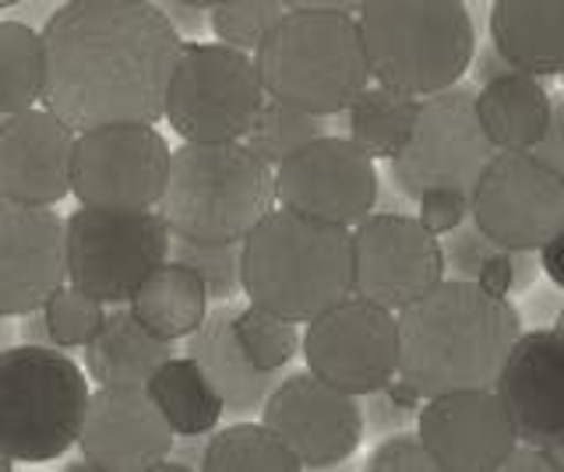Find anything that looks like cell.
<instances>
[{"instance_id": "44dd1931", "label": "cell", "mask_w": 564, "mask_h": 472, "mask_svg": "<svg viewBox=\"0 0 564 472\" xmlns=\"http://www.w3.org/2000/svg\"><path fill=\"white\" fill-rule=\"evenodd\" d=\"M494 388L519 441L564 448V336L557 328L519 336Z\"/></svg>"}, {"instance_id": "c3c4849f", "label": "cell", "mask_w": 564, "mask_h": 472, "mask_svg": "<svg viewBox=\"0 0 564 472\" xmlns=\"http://www.w3.org/2000/svg\"><path fill=\"white\" fill-rule=\"evenodd\" d=\"M554 328L564 336V304H561V310H557V321H554Z\"/></svg>"}, {"instance_id": "7dc6e473", "label": "cell", "mask_w": 564, "mask_h": 472, "mask_svg": "<svg viewBox=\"0 0 564 472\" xmlns=\"http://www.w3.org/2000/svg\"><path fill=\"white\" fill-rule=\"evenodd\" d=\"M181 4H191V8H216L219 0H181Z\"/></svg>"}, {"instance_id": "9c48e42d", "label": "cell", "mask_w": 564, "mask_h": 472, "mask_svg": "<svg viewBox=\"0 0 564 472\" xmlns=\"http://www.w3.org/2000/svg\"><path fill=\"white\" fill-rule=\"evenodd\" d=\"M498 145L484 131L473 85H452L420 99L413 138L392 163V180L405 198L420 201L431 190H463L473 198L476 180Z\"/></svg>"}, {"instance_id": "f6af8a7d", "label": "cell", "mask_w": 564, "mask_h": 472, "mask_svg": "<svg viewBox=\"0 0 564 472\" xmlns=\"http://www.w3.org/2000/svg\"><path fill=\"white\" fill-rule=\"evenodd\" d=\"M367 0H286V8H300V11H360Z\"/></svg>"}, {"instance_id": "836d02e7", "label": "cell", "mask_w": 564, "mask_h": 472, "mask_svg": "<svg viewBox=\"0 0 564 472\" xmlns=\"http://www.w3.org/2000/svg\"><path fill=\"white\" fill-rule=\"evenodd\" d=\"M208 22L219 43L258 50L261 40L282 22L286 14V0H219L216 8H208Z\"/></svg>"}, {"instance_id": "8d00e7d4", "label": "cell", "mask_w": 564, "mask_h": 472, "mask_svg": "<svg viewBox=\"0 0 564 472\" xmlns=\"http://www.w3.org/2000/svg\"><path fill=\"white\" fill-rule=\"evenodd\" d=\"M441 248H445V265L455 272V278H473L476 283V275H480V268L487 265V257L498 248H505V243L490 240L469 216L463 226H455L452 233H445V243H441Z\"/></svg>"}, {"instance_id": "277c9868", "label": "cell", "mask_w": 564, "mask_h": 472, "mask_svg": "<svg viewBox=\"0 0 564 472\" xmlns=\"http://www.w3.org/2000/svg\"><path fill=\"white\" fill-rule=\"evenodd\" d=\"M272 163L243 142H184L173 152L159 216L173 237L243 243L275 208Z\"/></svg>"}, {"instance_id": "60d3db41", "label": "cell", "mask_w": 564, "mask_h": 472, "mask_svg": "<svg viewBox=\"0 0 564 472\" xmlns=\"http://www.w3.org/2000/svg\"><path fill=\"white\" fill-rule=\"evenodd\" d=\"M543 163H551L561 177H564V96H554V117H551V128H546L543 142L533 149Z\"/></svg>"}, {"instance_id": "ac0fdd59", "label": "cell", "mask_w": 564, "mask_h": 472, "mask_svg": "<svg viewBox=\"0 0 564 472\" xmlns=\"http://www.w3.org/2000/svg\"><path fill=\"white\" fill-rule=\"evenodd\" d=\"M416 430L441 472H501L519 444L498 388L431 395L416 416Z\"/></svg>"}, {"instance_id": "d6a6232c", "label": "cell", "mask_w": 564, "mask_h": 472, "mask_svg": "<svg viewBox=\"0 0 564 472\" xmlns=\"http://www.w3.org/2000/svg\"><path fill=\"white\" fill-rule=\"evenodd\" d=\"M50 339L57 349H85L106 321V304L78 286H61L43 304Z\"/></svg>"}, {"instance_id": "7c38bea8", "label": "cell", "mask_w": 564, "mask_h": 472, "mask_svg": "<svg viewBox=\"0 0 564 472\" xmlns=\"http://www.w3.org/2000/svg\"><path fill=\"white\" fill-rule=\"evenodd\" d=\"M307 371L349 395H370L399 374V310L360 293L322 310L304 331Z\"/></svg>"}, {"instance_id": "2e32d148", "label": "cell", "mask_w": 564, "mask_h": 472, "mask_svg": "<svg viewBox=\"0 0 564 472\" xmlns=\"http://www.w3.org/2000/svg\"><path fill=\"white\" fill-rule=\"evenodd\" d=\"M261 419L293 448L304 469H332L360 448L364 409L357 395L335 388L314 371L279 381Z\"/></svg>"}, {"instance_id": "8fae6325", "label": "cell", "mask_w": 564, "mask_h": 472, "mask_svg": "<svg viewBox=\"0 0 564 472\" xmlns=\"http://www.w3.org/2000/svg\"><path fill=\"white\" fill-rule=\"evenodd\" d=\"M173 152L152 124H106L78 134L70 195L88 208L152 212L166 195Z\"/></svg>"}, {"instance_id": "8992f818", "label": "cell", "mask_w": 564, "mask_h": 472, "mask_svg": "<svg viewBox=\"0 0 564 472\" xmlns=\"http://www.w3.org/2000/svg\"><path fill=\"white\" fill-rule=\"evenodd\" d=\"M370 75L410 96H434L473 67L466 0H367L357 11Z\"/></svg>"}, {"instance_id": "9a60e30c", "label": "cell", "mask_w": 564, "mask_h": 472, "mask_svg": "<svg viewBox=\"0 0 564 472\" xmlns=\"http://www.w3.org/2000/svg\"><path fill=\"white\" fill-rule=\"evenodd\" d=\"M352 293L392 310L420 300L445 278V248L437 233L413 216L370 212L352 226Z\"/></svg>"}, {"instance_id": "f1b7e54d", "label": "cell", "mask_w": 564, "mask_h": 472, "mask_svg": "<svg viewBox=\"0 0 564 472\" xmlns=\"http://www.w3.org/2000/svg\"><path fill=\"white\" fill-rule=\"evenodd\" d=\"M205 472H296L304 469L293 448L264 424H229L208 437Z\"/></svg>"}, {"instance_id": "b9f144b4", "label": "cell", "mask_w": 564, "mask_h": 472, "mask_svg": "<svg viewBox=\"0 0 564 472\" xmlns=\"http://www.w3.org/2000/svg\"><path fill=\"white\" fill-rule=\"evenodd\" d=\"M508 72H516V64H511L498 46H484L480 54H473V75H476V81H490V78H501V75H508Z\"/></svg>"}, {"instance_id": "ffe728a7", "label": "cell", "mask_w": 564, "mask_h": 472, "mask_svg": "<svg viewBox=\"0 0 564 472\" xmlns=\"http://www.w3.org/2000/svg\"><path fill=\"white\" fill-rule=\"evenodd\" d=\"M78 131L50 107L0 124V198L53 208L70 195Z\"/></svg>"}, {"instance_id": "6da1fadb", "label": "cell", "mask_w": 564, "mask_h": 472, "mask_svg": "<svg viewBox=\"0 0 564 472\" xmlns=\"http://www.w3.org/2000/svg\"><path fill=\"white\" fill-rule=\"evenodd\" d=\"M43 107L78 134L159 124L184 36L152 0H67L43 25Z\"/></svg>"}, {"instance_id": "7402d4cb", "label": "cell", "mask_w": 564, "mask_h": 472, "mask_svg": "<svg viewBox=\"0 0 564 472\" xmlns=\"http://www.w3.org/2000/svg\"><path fill=\"white\" fill-rule=\"evenodd\" d=\"M237 310L240 307H229V304L208 310L202 328L194 331V336H187V356L202 363V371L208 374V381L216 384V392L226 402V413L247 416L269 402L272 388L279 384V371H261V366L247 360L243 345L237 339V328H234Z\"/></svg>"}, {"instance_id": "d6986e66", "label": "cell", "mask_w": 564, "mask_h": 472, "mask_svg": "<svg viewBox=\"0 0 564 472\" xmlns=\"http://www.w3.org/2000/svg\"><path fill=\"white\" fill-rule=\"evenodd\" d=\"M67 286V222L46 205L0 198V314L22 318Z\"/></svg>"}, {"instance_id": "ab89813d", "label": "cell", "mask_w": 564, "mask_h": 472, "mask_svg": "<svg viewBox=\"0 0 564 472\" xmlns=\"http://www.w3.org/2000/svg\"><path fill=\"white\" fill-rule=\"evenodd\" d=\"M501 472H564V448L519 441L516 451L505 459Z\"/></svg>"}, {"instance_id": "30bf717a", "label": "cell", "mask_w": 564, "mask_h": 472, "mask_svg": "<svg viewBox=\"0 0 564 472\" xmlns=\"http://www.w3.org/2000/svg\"><path fill=\"white\" fill-rule=\"evenodd\" d=\"M67 283L102 304H128L134 289L170 257L173 230L155 212L88 208L67 219Z\"/></svg>"}, {"instance_id": "f907efd6", "label": "cell", "mask_w": 564, "mask_h": 472, "mask_svg": "<svg viewBox=\"0 0 564 472\" xmlns=\"http://www.w3.org/2000/svg\"><path fill=\"white\" fill-rule=\"evenodd\" d=\"M0 339H4V314H0Z\"/></svg>"}, {"instance_id": "3957f363", "label": "cell", "mask_w": 564, "mask_h": 472, "mask_svg": "<svg viewBox=\"0 0 564 472\" xmlns=\"http://www.w3.org/2000/svg\"><path fill=\"white\" fill-rule=\"evenodd\" d=\"M240 283L251 304H261L290 321H314L352 293V230L339 222L272 208L243 237Z\"/></svg>"}, {"instance_id": "681fc988", "label": "cell", "mask_w": 564, "mask_h": 472, "mask_svg": "<svg viewBox=\"0 0 564 472\" xmlns=\"http://www.w3.org/2000/svg\"><path fill=\"white\" fill-rule=\"evenodd\" d=\"M14 4H22V0H0V8H14Z\"/></svg>"}, {"instance_id": "1f68e13d", "label": "cell", "mask_w": 564, "mask_h": 472, "mask_svg": "<svg viewBox=\"0 0 564 472\" xmlns=\"http://www.w3.org/2000/svg\"><path fill=\"white\" fill-rule=\"evenodd\" d=\"M234 328H237V339L243 345L247 360H251L254 366H261V371L282 374V366H290L300 342H304L296 331V321L282 318V314L261 307V304L240 307Z\"/></svg>"}, {"instance_id": "f35d334b", "label": "cell", "mask_w": 564, "mask_h": 472, "mask_svg": "<svg viewBox=\"0 0 564 472\" xmlns=\"http://www.w3.org/2000/svg\"><path fill=\"white\" fill-rule=\"evenodd\" d=\"M416 205H420L416 219L437 237L452 233L455 226H463L473 216V198L463 195V190H431V195H423Z\"/></svg>"}, {"instance_id": "4316f807", "label": "cell", "mask_w": 564, "mask_h": 472, "mask_svg": "<svg viewBox=\"0 0 564 472\" xmlns=\"http://www.w3.org/2000/svg\"><path fill=\"white\" fill-rule=\"evenodd\" d=\"M145 392L176 437H205L219 427L226 402L194 356H170L149 377Z\"/></svg>"}, {"instance_id": "83f0119b", "label": "cell", "mask_w": 564, "mask_h": 472, "mask_svg": "<svg viewBox=\"0 0 564 472\" xmlns=\"http://www.w3.org/2000/svg\"><path fill=\"white\" fill-rule=\"evenodd\" d=\"M420 117V96H410L392 85H367L346 107V128L370 160H395L413 138Z\"/></svg>"}, {"instance_id": "bcb514c9", "label": "cell", "mask_w": 564, "mask_h": 472, "mask_svg": "<svg viewBox=\"0 0 564 472\" xmlns=\"http://www.w3.org/2000/svg\"><path fill=\"white\" fill-rule=\"evenodd\" d=\"M11 469H14V459H11L4 448H0V472H11Z\"/></svg>"}, {"instance_id": "4dcf8cb0", "label": "cell", "mask_w": 564, "mask_h": 472, "mask_svg": "<svg viewBox=\"0 0 564 472\" xmlns=\"http://www.w3.org/2000/svg\"><path fill=\"white\" fill-rule=\"evenodd\" d=\"M325 134V124L317 113H307L300 107H290L282 99H264L261 113L254 117L251 131L243 134V142L251 145L264 163H286L293 152H300L307 142Z\"/></svg>"}, {"instance_id": "816d5d0a", "label": "cell", "mask_w": 564, "mask_h": 472, "mask_svg": "<svg viewBox=\"0 0 564 472\" xmlns=\"http://www.w3.org/2000/svg\"><path fill=\"white\" fill-rule=\"evenodd\" d=\"M561 81H564V75H561Z\"/></svg>"}, {"instance_id": "74e56055", "label": "cell", "mask_w": 564, "mask_h": 472, "mask_svg": "<svg viewBox=\"0 0 564 472\" xmlns=\"http://www.w3.org/2000/svg\"><path fill=\"white\" fill-rule=\"evenodd\" d=\"M367 472H437V459L416 433H395L367 459Z\"/></svg>"}, {"instance_id": "cb8c5ba5", "label": "cell", "mask_w": 564, "mask_h": 472, "mask_svg": "<svg viewBox=\"0 0 564 472\" xmlns=\"http://www.w3.org/2000/svg\"><path fill=\"white\" fill-rule=\"evenodd\" d=\"M173 356V342L138 321V314L113 304L96 339L85 345V371L96 384H149V377Z\"/></svg>"}, {"instance_id": "d4e9b609", "label": "cell", "mask_w": 564, "mask_h": 472, "mask_svg": "<svg viewBox=\"0 0 564 472\" xmlns=\"http://www.w3.org/2000/svg\"><path fill=\"white\" fill-rule=\"evenodd\" d=\"M484 131L498 149H536L554 117V96L529 72H508L490 78L476 92Z\"/></svg>"}, {"instance_id": "603a6c76", "label": "cell", "mask_w": 564, "mask_h": 472, "mask_svg": "<svg viewBox=\"0 0 564 472\" xmlns=\"http://www.w3.org/2000/svg\"><path fill=\"white\" fill-rule=\"evenodd\" d=\"M490 43L519 72L564 75V0H494Z\"/></svg>"}, {"instance_id": "e0dca14e", "label": "cell", "mask_w": 564, "mask_h": 472, "mask_svg": "<svg viewBox=\"0 0 564 472\" xmlns=\"http://www.w3.org/2000/svg\"><path fill=\"white\" fill-rule=\"evenodd\" d=\"M176 433L145 384H99L82 424V462L70 472H152L173 454Z\"/></svg>"}, {"instance_id": "4fadbf2b", "label": "cell", "mask_w": 564, "mask_h": 472, "mask_svg": "<svg viewBox=\"0 0 564 472\" xmlns=\"http://www.w3.org/2000/svg\"><path fill=\"white\" fill-rule=\"evenodd\" d=\"M473 222L516 251H540L564 226V177L533 149H498L473 190Z\"/></svg>"}, {"instance_id": "ba28073f", "label": "cell", "mask_w": 564, "mask_h": 472, "mask_svg": "<svg viewBox=\"0 0 564 472\" xmlns=\"http://www.w3.org/2000/svg\"><path fill=\"white\" fill-rule=\"evenodd\" d=\"M254 57L229 43H184L166 92V120L184 142H240L261 113Z\"/></svg>"}, {"instance_id": "e575fe53", "label": "cell", "mask_w": 564, "mask_h": 472, "mask_svg": "<svg viewBox=\"0 0 564 472\" xmlns=\"http://www.w3.org/2000/svg\"><path fill=\"white\" fill-rule=\"evenodd\" d=\"M240 254H243V243H202L187 237L170 240V257L184 261V265H191L205 278L212 300H229V296L243 293Z\"/></svg>"}, {"instance_id": "5bb4252c", "label": "cell", "mask_w": 564, "mask_h": 472, "mask_svg": "<svg viewBox=\"0 0 564 472\" xmlns=\"http://www.w3.org/2000/svg\"><path fill=\"white\" fill-rule=\"evenodd\" d=\"M375 160L352 138H314L275 166V198L300 216L357 226L378 201Z\"/></svg>"}, {"instance_id": "f546056e", "label": "cell", "mask_w": 564, "mask_h": 472, "mask_svg": "<svg viewBox=\"0 0 564 472\" xmlns=\"http://www.w3.org/2000/svg\"><path fill=\"white\" fill-rule=\"evenodd\" d=\"M46 50L43 32L25 22H0V117H14L43 102Z\"/></svg>"}, {"instance_id": "7a4b0ae2", "label": "cell", "mask_w": 564, "mask_h": 472, "mask_svg": "<svg viewBox=\"0 0 564 472\" xmlns=\"http://www.w3.org/2000/svg\"><path fill=\"white\" fill-rule=\"evenodd\" d=\"M522 336L519 310L473 278H441L399 310V374L423 395L494 388Z\"/></svg>"}, {"instance_id": "484cf974", "label": "cell", "mask_w": 564, "mask_h": 472, "mask_svg": "<svg viewBox=\"0 0 564 472\" xmlns=\"http://www.w3.org/2000/svg\"><path fill=\"white\" fill-rule=\"evenodd\" d=\"M208 300H212V293L205 286V278L191 265H184V261L166 257L163 265L134 289L128 304L149 331L176 342L202 328V321L208 318Z\"/></svg>"}, {"instance_id": "52a82bcc", "label": "cell", "mask_w": 564, "mask_h": 472, "mask_svg": "<svg viewBox=\"0 0 564 472\" xmlns=\"http://www.w3.org/2000/svg\"><path fill=\"white\" fill-rule=\"evenodd\" d=\"M88 371L57 345L0 349V448L14 462H53L82 437Z\"/></svg>"}, {"instance_id": "5b68a950", "label": "cell", "mask_w": 564, "mask_h": 472, "mask_svg": "<svg viewBox=\"0 0 564 472\" xmlns=\"http://www.w3.org/2000/svg\"><path fill=\"white\" fill-rule=\"evenodd\" d=\"M264 92L317 117L346 113L370 81L360 19L290 8L254 50Z\"/></svg>"}, {"instance_id": "ee69618b", "label": "cell", "mask_w": 564, "mask_h": 472, "mask_svg": "<svg viewBox=\"0 0 564 472\" xmlns=\"http://www.w3.org/2000/svg\"><path fill=\"white\" fill-rule=\"evenodd\" d=\"M18 331H22V339H25V342H35V345H53L43 307H35V310L22 314V325H18Z\"/></svg>"}, {"instance_id": "d590c367", "label": "cell", "mask_w": 564, "mask_h": 472, "mask_svg": "<svg viewBox=\"0 0 564 472\" xmlns=\"http://www.w3.org/2000/svg\"><path fill=\"white\" fill-rule=\"evenodd\" d=\"M423 402H427V395H423L416 384L405 381L402 374H395L392 381H384L378 392L367 395V424L375 430L395 433L405 424H413L423 409Z\"/></svg>"}, {"instance_id": "7bdbcfd3", "label": "cell", "mask_w": 564, "mask_h": 472, "mask_svg": "<svg viewBox=\"0 0 564 472\" xmlns=\"http://www.w3.org/2000/svg\"><path fill=\"white\" fill-rule=\"evenodd\" d=\"M540 265L564 289V226L540 248Z\"/></svg>"}]
</instances>
